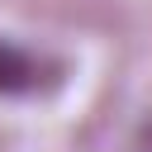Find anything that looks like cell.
Instances as JSON below:
<instances>
[{
  "instance_id": "obj_1",
  "label": "cell",
  "mask_w": 152,
  "mask_h": 152,
  "mask_svg": "<svg viewBox=\"0 0 152 152\" xmlns=\"http://www.w3.org/2000/svg\"><path fill=\"white\" fill-rule=\"evenodd\" d=\"M38 81H43V66L24 48L0 38V95H28V90H38Z\"/></svg>"
}]
</instances>
